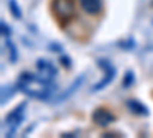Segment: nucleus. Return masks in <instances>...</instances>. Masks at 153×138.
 <instances>
[{"label": "nucleus", "instance_id": "f257e3e1", "mask_svg": "<svg viewBox=\"0 0 153 138\" xmlns=\"http://www.w3.org/2000/svg\"><path fill=\"white\" fill-rule=\"evenodd\" d=\"M17 87L26 95H29L32 98H40V100L48 98L51 94V89H52V86L49 84L48 80H45L43 77H37V75H34L31 72L20 74Z\"/></svg>", "mask_w": 153, "mask_h": 138}, {"label": "nucleus", "instance_id": "f03ea898", "mask_svg": "<svg viewBox=\"0 0 153 138\" xmlns=\"http://www.w3.org/2000/svg\"><path fill=\"white\" fill-rule=\"evenodd\" d=\"M52 8H54L55 16L63 23L69 22L75 16V3H74V0H54Z\"/></svg>", "mask_w": 153, "mask_h": 138}, {"label": "nucleus", "instance_id": "7ed1b4c3", "mask_svg": "<svg viewBox=\"0 0 153 138\" xmlns=\"http://www.w3.org/2000/svg\"><path fill=\"white\" fill-rule=\"evenodd\" d=\"M25 103H22L20 106H17L12 112H9L8 114V117L5 118V121H3V124L8 128V132H6V135L8 137H11L12 134H14L16 131H17V128L20 126V123L23 121V118H25Z\"/></svg>", "mask_w": 153, "mask_h": 138}, {"label": "nucleus", "instance_id": "20e7f679", "mask_svg": "<svg viewBox=\"0 0 153 138\" xmlns=\"http://www.w3.org/2000/svg\"><path fill=\"white\" fill-rule=\"evenodd\" d=\"M92 121L97 124V126L106 128V126H109L110 123L115 121V115L112 114L110 110H107V109L98 107V109H95V112L92 114Z\"/></svg>", "mask_w": 153, "mask_h": 138}, {"label": "nucleus", "instance_id": "39448f33", "mask_svg": "<svg viewBox=\"0 0 153 138\" xmlns=\"http://www.w3.org/2000/svg\"><path fill=\"white\" fill-rule=\"evenodd\" d=\"M98 65L106 71V74H104V78L94 86V91H101L103 87H106V86L113 80V75H115V72H117V71H115V68L109 63L107 60H100V61H98Z\"/></svg>", "mask_w": 153, "mask_h": 138}, {"label": "nucleus", "instance_id": "423d86ee", "mask_svg": "<svg viewBox=\"0 0 153 138\" xmlns=\"http://www.w3.org/2000/svg\"><path fill=\"white\" fill-rule=\"evenodd\" d=\"M37 69L40 71L42 77H43L45 80H48V81H51V80H52L55 75H57V69H55V66L51 63V61L43 60V58L37 60Z\"/></svg>", "mask_w": 153, "mask_h": 138}, {"label": "nucleus", "instance_id": "0eeeda50", "mask_svg": "<svg viewBox=\"0 0 153 138\" xmlns=\"http://www.w3.org/2000/svg\"><path fill=\"white\" fill-rule=\"evenodd\" d=\"M81 8L87 12V14H98L103 8V2L101 0H80Z\"/></svg>", "mask_w": 153, "mask_h": 138}, {"label": "nucleus", "instance_id": "6e6552de", "mask_svg": "<svg viewBox=\"0 0 153 138\" xmlns=\"http://www.w3.org/2000/svg\"><path fill=\"white\" fill-rule=\"evenodd\" d=\"M127 107L136 115H149V109L136 100H127Z\"/></svg>", "mask_w": 153, "mask_h": 138}, {"label": "nucleus", "instance_id": "1a4fd4ad", "mask_svg": "<svg viewBox=\"0 0 153 138\" xmlns=\"http://www.w3.org/2000/svg\"><path fill=\"white\" fill-rule=\"evenodd\" d=\"M84 81V77H80V78H76L74 83H72V86L69 87V89L68 91H65V92H63L58 98H57V101H63V100H66V98H69L76 89H78V86H81V83Z\"/></svg>", "mask_w": 153, "mask_h": 138}, {"label": "nucleus", "instance_id": "9d476101", "mask_svg": "<svg viewBox=\"0 0 153 138\" xmlns=\"http://www.w3.org/2000/svg\"><path fill=\"white\" fill-rule=\"evenodd\" d=\"M8 5H9V11H11V14L14 16L16 19H22V9L19 8V5H17L16 0H9Z\"/></svg>", "mask_w": 153, "mask_h": 138}, {"label": "nucleus", "instance_id": "9b49d317", "mask_svg": "<svg viewBox=\"0 0 153 138\" xmlns=\"http://www.w3.org/2000/svg\"><path fill=\"white\" fill-rule=\"evenodd\" d=\"M6 46L9 48V54H11V61H16L17 60V48L14 46L11 40H6Z\"/></svg>", "mask_w": 153, "mask_h": 138}, {"label": "nucleus", "instance_id": "f8f14e48", "mask_svg": "<svg viewBox=\"0 0 153 138\" xmlns=\"http://www.w3.org/2000/svg\"><path fill=\"white\" fill-rule=\"evenodd\" d=\"M132 83H133V72H132V71H127V72H126V77H124V80H123V86H124V87H129Z\"/></svg>", "mask_w": 153, "mask_h": 138}, {"label": "nucleus", "instance_id": "ddd939ff", "mask_svg": "<svg viewBox=\"0 0 153 138\" xmlns=\"http://www.w3.org/2000/svg\"><path fill=\"white\" fill-rule=\"evenodd\" d=\"M9 28H8V25L5 23V22H2V35L3 37H6V39H8V37H9Z\"/></svg>", "mask_w": 153, "mask_h": 138}, {"label": "nucleus", "instance_id": "4468645a", "mask_svg": "<svg viewBox=\"0 0 153 138\" xmlns=\"http://www.w3.org/2000/svg\"><path fill=\"white\" fill-rule=\"evenodd\" d=\"M61 65L66 66V68H71L72 63H71V58L69 57H61Z\"/></svg>", "mask_w": 153, "mask_h": 138}]
</instances>
